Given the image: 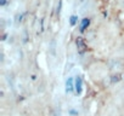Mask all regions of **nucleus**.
<instances>
[{
	"mask_svg": "<svg viewBox=\"0 0 124 116\" xmlns=\"http://www.w3.org/2000/svg\"><path fill=\"white\" fill-rule=\"evenodd\" d=\"M76 44H77V48H78V52L80 54H83L85 53L86 51H88V45H86V42L85 40L82 38V36H79V38H77L76 40Z\"/></svg>",
	"mask_w": 124,
	"mask_h": 116,
	"instance_id": "1",
	"label": "nucleus"
},
{
	"mask_svg": "<svg viewBox=\"0 0 124 116\" xmlns=\"http://www.w3.org/2000/svg\"><path fill=\"white\" fill-rule=\"evenodd\" d=\"M89 23H90L89 18H84L83 22H82V25H80V30H85V28L89 27Z\"/></svg>",
	"mask_w": 124,
	"mask_h": 116,
	"instance_id": "2",
	"label": "nucleus"
},
{
	"mask_svg": "<svg viewBox=\"0 0 124 116\" xmlns=\"http://www.w3.org/2000/svg\"><path fill=\"white\" fill-rule=\"evenodd\" d=\"M120 80H122V74H114L112 76V79H111V81L112 82H118V81H120Z\"/></svg>",
	"mask_w": 124,
	"mask_h": 116,
	"instance_id": "3",
	"label": "nucleus"
},
{
	"mask_svg": "<svg viewBox=\"0 0 124 116\" xmlns=\"http://www.w3.org/2000/svg\"><path fill=\"white\" fill-rule=\"evenodd\" d=\"M66 86H67V91L68 92L73 91V80L72 79H68V81H67V83H66Z\"/></svg>",
	"mask_w": 124,
	"mask_h": 116,
	"instance_id": "4",
	"label": "nucleus"
},
{
	"mask_svg": "<svg viewBox=\"0 0 124 116\" xmlns=\"http://www.w3.org/2000/svg\"><path fill=\"white\" fill-rule=\"evenodd\" d=\"M76 90H77V92H78V93H80V92H82V80H80V79H78V80H77Z\"/></svg>",
	"mask_w": 124,
	"mask_h": 116,
	"instance_id": "5",
	"label": "nucleus"
},
{
	"mask_svg": "<svg viewBox=\"0 0 124 116\" xmlns=\"http://www.w3.org/2000/svg\"><path fill=\"white\" fill-rule=\"evenodd\" d=\"M76 22H77V17H76V16H72V17H71V24L74 25Z\"/></svg>",
	"mask_w": 124,
	"mask_h": 116,
	"instance_id": "6",
	"label": "nucleus"
},
{
	"mask_svg": "<svg viewBox=\"0 0 124 116\" xmlns=\"http://www.w3.org/2000/svg\"><path fill=\"white\" fill-rule=\"evenodd\" d=\"M9 3H10V0H0V5H1V6H5Z\"/></svg>",
	"mask_w": 124,
	"mask_h": 116,
	"instance_id": "7",
	"label": "nucleus"
},
{
	"mask_svg": "<svg viewBox=\"0 0 124 116\" xmlns=\"http://www.w3.org/2000/svg\"><path fill=\"white\" fill-rule=\"evenodd\" d=\"M122 116H124V115H122Z\"/></svg>",
	"mask_w": 124,
	"mask_h": 116,
	"instance_id": "8",
	"label": "nucleus"
}]
</instances>
